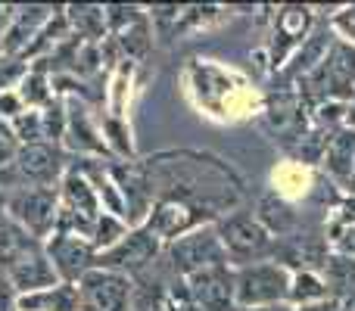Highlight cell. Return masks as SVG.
Here are the masks:
<instances>
[{
    "label": "cell",
    "mask_w": 355,
    "mask_h": 311,
    "mask_svg": "<svg viewBox=\"0 0 355 311\" xmlns=\"http://www.w3.org/2000/svg\"><path fill=\"white\" fill-rule=\"evenodd\" d=\"M327 168L340 177L352 175V168H355V134L352 131H346V134L334 137V141L327 143Z\"/></svg>",
    "instance_id": "obj_13"
},
{
    "label": "cell",
    "mask_w": 355,
    "mask_h": 311,
    "mask_svg": "<svg viewBox=\"0 0 355 311\" xmlns=\"http://www.w3.org/2000/svg\"><path fill=\"white\" fill-rule=\"evenodd\" d=\"M234 311H290L284 305H265V308H234Z\"/></svg>",
    "instance_id": "obj_24"
},
{
    "label": "cell",
    "mask_w": 355,
    "mask_h": 311,
    "mask_svg": "<svg viewBox=\"0 0 355 311\" xmlns=\"http://www.w3.org/2000/svg\"><path fill=\"white\" fill-rule=\"evenodd\" d=\"M75 287L85 311H125L131 296V281L110 268H91Z\"/></svg>",
    "instance_id": "obj_6"
},
{
    "label": "cell",
    "mask_w": 355,
    "mask_h": 311,
    "mask_svg": "<svg viewBox=\"0 0 355 311\" xmlns=\"http://www.w3.org/2000/svg\"><path fill=\"white\" fill-rule=\"evenodd\" d=\"M22 112H25V103H22V97H19V91L0 94V118H3V125H10L12 118H19Z\"/></svg>",
    "instance_id": "obj_20"
},
{
    "label": "cell",
    "mask_w": 355,
    "mask_h": 311,
    "mask_svg": "<svg viewBox=\"0 0 355 311\" xmlns=\"http://www.w3.org/2000/svg\"><path fill=\"white\" fill-rule=\"evenodd\" d=\"M168 258H172V268L184 277L215 268V265H227L225 246H221V237L215 227H193L190 233L178 237L168 246Z\"/></svg>",
    "instance_id": "obj_3"
},
{
    "label": "cell",
    "mask_w": 355,
    "mask_h": 311,
    "mask_svg": "<svg viewBox=\"0 0 355 311\" xmlns=\"http://www.w3.org/2000/svg\"><path fill=\"white\" fill-rule=\"evenodd\" d=\"M62 143H66L69 150H75V153H103L106 150V141L97 134V128L91 125V118H87L81 103H69L66 137H62Z\"/></svg>",
    "instance_id": "obj_10"
},
{
    "label": "cell",
    "mask_w": 355,
    "mask_h": 311,
    "mask_svg": "<svg viewBox=\"0 0 355 311\" xmlns=\"http://www.w3.org/2000/svg\"><path fill=\"white\" fill-rule=\"evenodd\" d=\"M324 268H327V281L334 287L355 290V262H349V258H327Z\"/></svg>",
    "instance_id": "obj_18"
},
{
    "label": "cell",
    "mask_w": 355,
    "mask_h": 311,
    "mask_svg": "<svg viewBox=\"0 0 355 311\" xmlns=\"http://www.w3.org/2000/svg\"><path fill=\"white\" fill-rule=\"evenodd\" d=\"M0 311H19V293L3 268H0Z\"/></svg>",
    "instance_id": "obj_21"
},
{
    "label": "cell",
    "mask_w": 355,
    "mask_h": 311,
    "mask_svg": "<svg viewBox=\"0 0 355 311\" xmlns=\"http://www.w3.org/2000/svg\"><path fill=\"white\" fill-rule=\"evenodd\" d=\"M315 78H324L327 81V91L349 94L352 85H355V50L337 44V47L331 50V56L324 60V66L315 72Z\"/></svg>",
    "instance_id": "obj_11"
},
{
    "label": "cell",
    "mask_w": 355,
    "mask_h": 311,
    "mask_svg": "<svg viewBox=\"0 0 355 311\" xmlns=\"http://www.w3.org/2000/svg\"><path fill=\"white\" fill-rule=\"evenodd\" d=\"M12 175H16L19 187H53L62 181V162L50 143H31V147H19L12 159Z\"/></svg>",
    "instance_id": "obj_9"
},
{
    "label": "cell",
    "mask_w": 355,
    "mask_h": 311,
    "mask_svg": "<svg viewBox=\"0 0 355 311\" xmlns=\"http://www.w3.org/2000/svg\"><path fill=\"white\" fill-rule=\"evenodd\" d=\"M44 252H47L60 283H78L81 277L97 265V249H94V243L87 237H78V233L53 231L44 240Z\"/></svg>",
    "instance_id": "obj_5"
},
{
    "label": "cell",
    "mask_w": 355,
    "mask_h": 311,
    "mask_svg": "<svg viewBox=\"0 0 355 311\" xmlns=\"http://www.w3.org/2000/svg\"><path fill=\"white\" fill-rule=\"evenodd\" d=\"M187 296L196 311H234V274L227 265L196 271L187 277Z\"/></svg>",
    "instance_id": "obj_8"
},
{
    "label": "cell",
    "mask_w": 355,
    "mask_h": 311,
    "mask_svg": "<svg viewBox=\"0 0 355 311\" xmlns=\"http://www.w3.org/2000/svg\"><path fill=\"white\" fill-rule=\"evenodd\" d=\"M340 246H343V252H346V256H352V258H355V227H349V231L343 233V240H340Z\"/></svg>",
    "instance_id": "obj_23"
},
{
    "label": "cell",
    "mask_w": 355,
    "mask_h": 311,
    "mask_svg": "<svg viewBox=\"0 0 355 311\" xmlns=\"http://www.w3.org/2000/svg\"><path fill=\"white\" fill-rule=\"evenodd\" d=\"M334 25H337L346 37H352V41H355V6H349V10L340 12V16L334 19Z\"/></svg>",
    "instance_id": "obj_22"
},
{
    "label": "cell",
    "mask_w": 355,
    "mask_h": 311,
    "mask_svg": "<svg viewBox=\"0 0 355 311\" xmlns=\"http://www.w3.org/2000/svg\"><path fill=\"white\" fill-rule=\"evenodd\" d=\"M156 252H159V240H156L147 227H135V231L125 233L112 249L100 252L94 268H110V271H119V274L128 277V274H135V271L147 268L156 258Z\"/></svg>",
    "instance_id": "obj_7"
},
{
    "label": "cell",
    "mask_w": 355,
    "mask_h": 311,
    "mask_svg": "<svg viewBox=\"0 0 355 311\" xmlns=\"http://www.w3.org/2000/svg\"><path fill=\"white\" fill-rule=\"evenodd\" d=\"M259 221H262V227L265 231H287V227H293V212H290L284 202H277V199H262V212H259Z\"/></svg>",
    "instance_id": "obj_15"
},
{
    "label": "cell",
    "mask_w": 355,
    "mask_h": 311,
    "mask_svg": "<svg viewBox=\"0 0 355 311\" xmlns=\"http://www.w3.org/2000/svg\"><path fill=\"white\" fill-rule=\"evenodd\" d=\"M221 246H225V256L237 265H252L256 258H262L271 249V233L262 227V221L252 218V215H231L225 218L218 227Z\"/></svg>",
    "instance_id": "obj_4"
},
{
    "label": "cell",
    "mask_w": 355,
    "mask_h": 311,
    "mask_svg": "<svg viewBox=\"0 0 355 311\" xmlns=\"http://www.w3.org/2000/svg\"><path fill=\"white\" fill-rule=\"evenodd\" d=\"M19 97H22L25 109H47L50 103H53V81L47 78V72H41V69H28L22 78V85L16 87Z\"/></svg>",
    "instance_id": "obj_12"
},
{
    "label": "cell",
    "mask_w": 355,
    "mask_h": 311,
    "mask_svg": "<svg viewBox=\"0 0 355 311\" xmlns=\"http://www.w3.org/2000/svg\"><path fill=\"white\" fill-rule=\"evenodd\" d=\"M125 233H128L125 218H116V215L103 212L97 218V224H94V233H91V243H94V249H97V256H100V252H106V249H112V246H116Z\"/></svg>",
    "instance_id": "obj_14"
},
{
    "label": "cell",
    "mask_w": 355,
    "mask_h": 311,
    "mask_svg": "<svg viewBox=\"0 0 355 311\" xmlns=\"http://www.w3.org/2000/svg\"><path fill=\"white\" fill-rule=\"evenodd\" d=\"M306 25H309V10L290 6V10L281 12V37H287V41H296V37H302Z\"/></svg>",
    "instance_id": "obj_19"
},
{
    "label": "cell",
    "mask_w": 355,
    "mask_h": 311,
    "mask_svg": "<svg viewBox=\"0 0 355 311\" xmlns=\"http://www.w3.org/2000/svg\"><path fill=\"white\" fill-rule=\"evenodd\" d=\"M290 296V274L284 265H246L234 274V305L265 308Z\"/></svg>",
    "instance_id": "obj_2"
},
{
    "label": "cell",
    "mask_w": 355,
    "mask_h": 311,
    "mask_svg": "<svg viewBox=\"0 0 355 311\" xmlns=\"http://www.w3.org/2000/svg\"><path fill=\"white\" fill-rule=\"evenodd\" d=\"M302 311H337L334 305H324V302H321V305H309V308H302Z\"/></svg>",
    "instance_id": "obj_25"
},
{
    "label": "cell",
    "mask_w": 355,
    "mask_h": 311,
    "mask_svg": "<svg viewBox=\"0 0 355 311\" xmlns=\"http://www.w3.org/2000/svg\"><path fill=\"white\" fill-rule=\"evenodd\" d=\"M3 212L25 237L44 243L60 221V193L56 187H19L3 196Z\"/></svg>",
    "instance_id": "obj_1"
},
{
    "label": "cell",
    "mask_w": 355,
    "mask_h": 311,
    "mask_svg": "<svg viewBox=\"0 0 355 311\" xmlns=\"http://www.w3.org/2000/svg\"><path fill=\"white\" fill-rule=\"evenodd\" d=\"M324 293H327V287L318 281V277L312 274V271H302V274H296L293 281H290V296H293L296 302H312V299H321Z\"/></svg>",
    "instance_id": "obj_16"
},
{
    "label": "cell",
    "mask_w": 355,
    "mask_h": 311,
    "mask_svg": "<svg viewBox=\"0 0 355 311\" xmlns=\"http://www.w3.org/2000/svg\"><path fill=\"white\" fill-rule=\"evenodd\" d=\"M25 72H28V66H25L22 60H16V56H0V94L16 91V87L22 85Z\"/></svg>",
    "instance_id": "obj_17"
}]
</instances>
